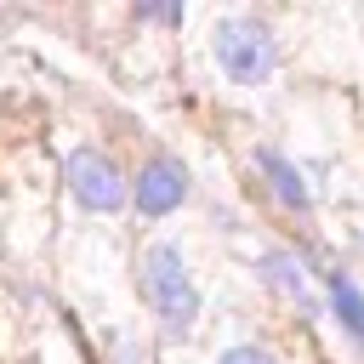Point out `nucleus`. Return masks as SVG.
Listing matches in <instances>:
<instances>
[{
  "mask_svg": "<svg viewBox=\"0 0 364 364\" xmlns=\"http://www.w3.org/2000/svg\"><path fill=\"white\" fill-rule=\"evenodd\" d=\"M262 273H267V284H279L284 296H296V301L307 296V279H301V262H296L290 250H267V256H262Z\"/></svg>",
  "mask_w": 364,
  "mask_h": 364,
  "instance_id": "7",
  "label": "nucleus"
},
{
  "mask_svg": "<svg viewBox=\"0 0 364 364\" xmlns=\"http://www.w3.org/2000/svg\"><path fill=\"white\" fill-rule=\"evenodd\" d=\"M68 193H74L85 210L108 216V210L125 205V176H119V165H114L102 148H74V154H68Z\"/></svg>",
  "mask_w": 364,
  "mask_h": 364,
  "instance_id": "3",
  "label": "nucleus"
},
{
  "mask_svg": "<svg viewBox=\"0 0 364 364\" xmlns=\"http://www.w3.org/2000/svg\"><path fill=\"white\" fill-rule=\"evenodd\" d=\"M256 165H262V176L273 182V193H279L290 210H307V188H301V176H296V165H290L284 154H273V148H256Z\"/></svg>",
  "mask_w": 364,
  "mask_h": 364,
  "instance_id": "5",
  "label": "nucleus"
},
{
  "mask_svg": "<svg viewBox=\"0 0 364 364\" xmlns=\"http://www.w3.org/2000/svg\"><path fill=\"white\" fill-rule=\"evenodd\" d=\"M142 296H148V307L159 313V324H165L171 336H188V330H193V318H199V290H193L188 262H182L176 245H148V250H142Z\"/></svg>",
  "mask_w": 364,
  "mask_h": 364,
  "instance_id": "1",
  "label": "nucleus"
},
{
  "mask_svg": "<svg viewBox=\"0 0 364 364\" xmlns=\"http://www.w3.org/2000/svg\"><path fill=\"white\" fill-rule=\"evenodd\" d=\"M182 199H188V165L171 159V154H154L136 171V210L142 216H171Z\"/></svg>",
  "mask_w": 364,
  "mask_h": 364,
  "instance_id": "4",
  "label": "nucleus"
},
{
  "mask_svg": "<svg viewBox=\"0 0 364 364\" xmlns=\"http://www.w3.org/2000/svg\"><path fill=\"white\" fill-rule=\"evenodd\" d=\"M114 364H148V347L131 341V336H119V341H114Z\"/></svg>",
  "mask_w": 364,
  "mask_h": 364,
  "instance_id": "9",
  "label": "nucleus"
},
{
  "mask_svg": "<svg viewBox=\"0 0 364 364\" xmlns=\"http://www.w3.org/2000/svg\"><path fill=\"white\" fill-rule=\"evenodd\" d=\"M330 307H336V318L347 324V336L364 341V296H358V284H353L347 273H330Z\"/></svg>",
  "mask_w": 364,
  "mask_h": 364,
  "instance_id": "6",
  "label": "nucleus"
},
{
  "mask_svg": "<svg viewBox=\"0 0 364 364\" xmlns=\"http://www.w3.org/2000/svg\"><path fill=\"white\" fill-rule=\"evenodd\" d=\"M210 46H216L222 74H228V80H239V85H262V80L273 74V63H279L273 34H267V23H262V17H222Z\"/></svg>",
  "mask_w": 364,
  "mask_h": 364,
  "instance_id": "2",
  "label": "nucleus"
},
{
  "mask_svg": "<svg viewBox=\"0 0 364 364\" xmlns=\"http://www.w3.org/2000/svg\"><path fill=\"white\" fill-rule=\"evenodd\" d=\"M216 364H273V353H262V347H250V341H239V347H228Z\"/></svg>",
  "mask_w": 364,
  "mask_h": 364,
  "instance_id": "8",
  "label": "nucleus"
},
{
  "mask_svg": "<svg viewBox=\"0 0 364 364\" xmlns=\"http://www.w3.org/2000/svg\"><path fill=\"white\" fill-rule=\"evenodd\" d=\"M142 17H148V23H182L176 6H142Z\"/></svg>",
  "mask_w": 364,
  "mask_h": 364,
  "instance_id": "10",
  "label": "nucleus"
}]
</instances>
